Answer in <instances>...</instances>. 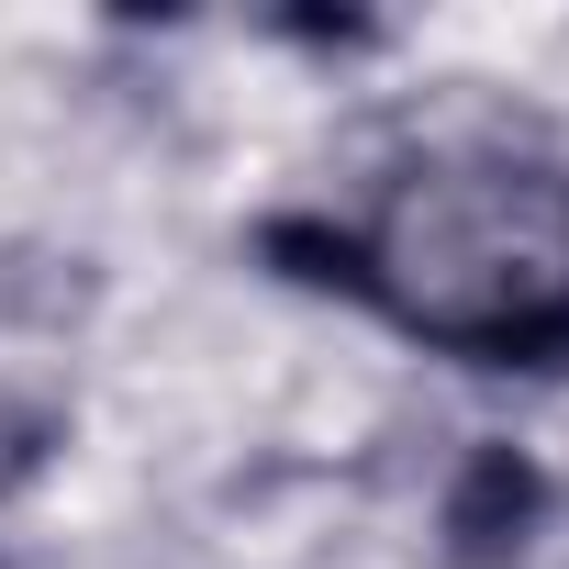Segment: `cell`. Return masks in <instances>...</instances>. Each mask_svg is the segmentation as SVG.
<instances>
[{
  "instance_id": "cell-2",
  "label": "cell",
  "mask_w": 569,
  "mask_h": 569,
  "mask_svg": "<svg viewBox=\"0 0 569 569\" xmlns=\"http://www.w3.org/2000/svg\"><path fill=\"white\" fill-rule=\"evenodd\" d=\"M547 513V469L525 447H469L458 491H447V536H458V569H502Z\"/></svg>"
},
{
  "instance_id": "cell-1",
  "label": "cell",
  "mask_w": 569,
  "mask_h": 569,
  "mask_svg": "<svg viewBox=\"0 0 569 569\" xmlns=\"http://www.w3.org/2000/svg\"><path fill=\"white\" fill-rule=\"evenodd\" d=\"M380 302L469 369H569V168L447 157L391 190Z\"/></svg>"
},
{
  "instance_id": "cell-3",
  "label": "cell",
  "mask_w": 569,
  "mask_h": 569,
  "mask_svg": "<svg viewBox=\"0 0 569 569\" xmlns=\"http://www.w3.org/2000/svg\"><path fill=\"white\" fill-rule=\"evenodd\" d=\"M257 257L279 279H302V291H336V302H380V268H369V234L347 223H313V212H279L257 223Z\"/></svg>"
},
{
  "instance_id": "cell-4",
  "label": "cell",
  "mask_w": 569,
  "mask_h": 569,
  "mask_svg": "<svg viewBox=\"0 0 569 569\" xmlns=\"http://www.w3.org/2000/svg\"><path fill=\"white\" fill-rule=\"evenodd\" d=\"M291 34H302V46H369L380 23H358V12H291Z\"/></svg>"
}]
</instances>
